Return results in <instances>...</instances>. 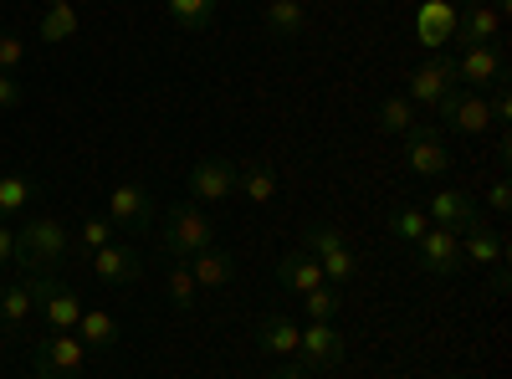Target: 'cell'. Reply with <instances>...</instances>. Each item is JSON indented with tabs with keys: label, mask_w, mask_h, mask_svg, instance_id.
<instances>
[{
	"label": "cell",
	"mask_w": 512,
	"mask_h": 379,
	"mask_svg": "<svg viewBox=\"0 0 512 379\" xmlns=\"http://www.w3.org/2000/svg\"><path fill=\"white\" fill-rule=\"evenodd\" d=\"M72 257V236L62 221L52 216H31L16 226V257H11V272L21 277H47V272H62V262Z\"/></svg>",
	"instance_id": "cell-1"
},
{
	"label": "cell",
	"mask_w": 512,
	"mask_h": 379,
	"mask_svg": "<svg viewBox=\"0 0 512 379\" xmlns=\"http://www.w3.org/2000/svg\"><path fill=\"white\" fill-rule=\"evenodd\" d=\"M159 241H164L169 257L190 262L195 251L216 246V226H210V216H205L195 200H180V205H169L164 216H159Z\"/></svg>",
	"instance_id": "cell-2"
},
{
	"label": "cell",
	"mask_w": 512,
	"mask_h": 379,
	"mask_svg": "<svg viewBox=\"0 0 512 379\" xmlns=\"http://www.w3.org/2000/svg\"><path fill=\"white\" fill-rule=\"evenodd\" d=\"M88 349H82L77 333H41L31 344V374L36 379H82Z\"/></svg>",
	"instance_id": "cell-3"
},
{
	"label": "cell",
	"mask_w": 512,
	"mask_h": 379,
	"mask_svg": "<svg viewBox=\"0 0 512 379\" xmlns=\"http://www.w3.org/2000/svg\"><path fill=\"white\" fill-rule=\"evenodd\" d=\"M405 164L420 180H441L451 170V149H446L441 123H415V129L405 134Z\"/></svg>",
	"instance_id": "cell-4"
},
{
	"label": "cell",
	"mask_w": 512,
	"mask_h": 379,
	"mask_svg": "<svg viewBox=\"0 0 512 379\" xmlns=\"http://www.w3.org/2000/svg\"><path fill=\"white\" fill-rule=\"evenodd\" d=\"M36 313L47 323V333H72L77 318H82V303L57 272H47V277H36Z\"/></svg>",
	"instance_id": "cell-5"
},
{
	"label": "cell",
	"mask_w": 512,
	"mask_h": 379,
	"mask_svg": "<svg viewBox=\"0 0 512 379\" xmlns=\"http://www.w3.org/2000/svg\"><path fill=\"white\" fill-rule=\"evenodd\" d=\"M451 67H456V82L472 88V93L507 82V52L497 47V41H487V47H466L461 57H451Z\"/></svg>",
	"instance_id": "cell-6"
},
{
	"label": "cell",
	"mask_w": 512,
	"mask_h": 379,
	"mask_svg": "<svg viewBox=\"0 0 512 379\" xmlns=\"http://www.w3.org/2000/svg\"><path fill=\"white\" fill-rule=\"evenodd\" d=\"M431 113H436L441 123H451V129H461V134H487V129H492V108H487V98L472 93V88H451Z\"/></svg>",
	"instance_id": "cell-7"
},
{
	"label": "cell",
	"mask_w": 512,
	"mask_h": 379,
	"mask_svg": "<svg viewBox=\"0 0 512 379\" xmlns=\"http://www.w3.org/2000/svg\"><path fill=\"white\" fill-rule=\"evenodd\" d=\"M415 267L431 272V277H456L466 262H461V236L446 231V226H431L420 241H415Z\"/></svg>",
	"instance_id": "cell-8"
},
{
	"label": "cell",
	"mask_w": 512,
	"mask_h": 379,
	"mask_svg": "<svg viewBox=\"0 0 512 379\" xmlns=\"http://www.w3.org/2000/svg\"><path fill=\"white\" fill-rule=\"evenodd\" d=\"M344 354H349V344H344V333H338L333 323H308L303 339H297V364H303L308 374L344 364Z\"/></svg>",
	"instance_id": "cell-9"
},
{
	"label": "cell",
	"mask_w": 512,
	"mask_h": 379,
	"mask_svg": "<svg viewBox=\"0 0 512 379\" xmlns=\"http://www.w3.org/2000/svg\"><path fill=\"white\" fill-rule=\"evenodd\" d=\"M420 210H425V221H431V226H446V231H456V236H461L466 226L482 221V210H477V195H472V190H436Z\"/></svg>",
	"instance_id": "cell-10"
},
{
	"label": "cell",
	"mask_w": 512,
	"mask_h": 379,
	"mask_svg": "<svg viewBox=\"0 0 512 379\" xmlns=\"http://www.w3.org/2000/svg\"><path fill=\"white\" fill-rule=\"evenodd\" d=\"M451 88H461V82H456V67H451V57L441 52V57H431V62H420L415 72H410V103L415 108H436Z\"/></svg>",
	"instance_id": "cell-11"
},
{
	"label": "cell",
	"mask_w": 512,
	"mask_h": 379,
	"mask_svg": "<svg viewBox=\"0 0 512 379\" xmlns=\"http://www.w3.org/2000/svg\"><path fill=\"white\" fill-rule=\"evenodd\" d=\"M236 175H241L236 159L205 154V159H195V170H190V195L195 200H226V195H236Z\"/></svg>",
	"instance_id": "cell-12"
},
{
	"label": "cell",
	"mask_w": 512,
	"mask_h": 379,
	"mask_svg": "<svg viewBox=\"0 0 512 379\" xmlns=\"http://www.w3.org/2000/svg\"><path fill=\"white\" fill-rule=\"evenodd\" d=\"M108 221L123 231H154V195L144 185H118L108 195Z\"/></svg>",
	"instance_id": "cell-13"
},
{
	"label": "cell",
	"mask_w": 512,
	"mask_h": 379,
	"mask_svg": "<svg viewBox=\"0 0 512 379\" xmlns=\"http://www.w3.org/2000/svg\"><path fill=\"white\" fill-rule=\"evenodd\" d=\"M88 267H93V277L98 282H108V287H128V282H139V272H144V257L134 246H103V251H93L88 257Z\"/></svg>",
	"instance_id": "cell-14"
},
{
	"label": "cell",
	"mask_w": 512,
	"mask_h": 379,
	"mask_svg": "<svg viewBox=\"0 0 512 379\" xmlns=\"http://www.w3.org/2000/svg\"><path fill=\"white\" fill-rule=\"evenodd\" d=\"M31 313H36V277L0 282V333H6V339H16Z\"/></svg>",
	"instance_id": "cell-15"
},
{
	"label": "cell",
	"mask_w": 512,
	"mask_h": 379,
	"mask_svg": "<svg viewBox=\"0 0 512 379\" xmlns=\"http://www.w3.org/2000/svg\"><path fill=\"white\" fill-rule=\"evenodd\" d=\"M461 262H472V267H482V272L507 267V241H502V231H487L482 221L466 226V231H461Z\"/></svg>",
	"instance_id": "cell-16"
},
{
	"label": "cell",
	"mask_w": 512,
	"mask_h": 379,
	"mask_svg": "<svg viewBox=\"0 0 512 379\" xmlns=\"http://www.w3.org/2000/svg\"><path fill=\"white\" fill-rule=\"evenodd\" d=\"M497 31H502V11L492 6V0H482V6H466L456 16V36L451 41H461V52H466V47H487V41H497Z\"/></svg>",
	"instance_id": "cell-17"
},
{
	"label": "cell",
	"mask_w": 512,
	"mask_h": 379,
	"mask_svg": "<svg viewBox=\"0 0 512 379\" xmlns=\"http://www.w3.org/2000/svg\"><path fill=\"white\" fill-rule=\"evenodd\" d=\"M262 31L272 41H297L308 31V0H267L262 6Z\"/></svg>",
	"instance_id": "cell-18"
},
{
	"label": "cell",
	"mask_w": 512,
	"mask_h": 379,
	"mask_svg": "<svg viewBox=\"0 0 512 379\" xmlns=\"http://www.w3.org/2000/svg\"><path fill=\"white\" fill-rule=\"evenodd\" d=\"M456 16L461 11L451 6V0H425V6L415 11V36L436 52V47H446V41L456 36Z\"/></svg>",
	"instance_id": "cell-19"
},
{
	"label": "cell",
	"mask_w": 512,
	"mask_h": 379,
	"mask_svg": "<svg viewBox=\"0 0 512 379\" xmlns=\"http://www.w3.org/2000/svg\"><path fill=\"white\" fill-rule=\"evenodd\" d=\"M318 282H323V267H318V257H308L303 246H292L287 257L277 262V287L297 292V298H303V292H313Z\"/></svg>",
	"instance_id": "cell-20"
},
{
	"label": "cell",
	"mask_w": 512,
	"mask_h": 379,
	"mask_svg": "<svg viewBox=\"0 0 512 379\" xmlns=\"http://www.w3.org/2000/svg\"><path fill=\"white\" fill-rule=\"evenodd\" d=\"M297 339H303V328H297L287 313H267L262 323H256V344H262V354L297 359Z\"/></svg>",
	"instance_id": "cell-21"
},
{
	"label": "cell",
	"mask_w": 512,
	"mask_h": 379,
	"mask_svg": "<svg viewBox=\"0 0 512 379\" xmlns=\"http://www.w3.org/2000/svg\"><path fill=\"white\" fill-rule=\"evenodd\" d=\"M190 277H195V287H226L236 277V257L226 246H205L190 257Z\"/></svg>",
	"instance_id": "cell-22"
},
{
	"label": "cell",
	"mask_w": 512,
	"mask_h": 379,
	"mask_svg": "<svg viewBox=\"0 0 512 379\" xmlns=\"http://www.w3.org/2000/svg\"><path fill=\"white\" fill-rule=\"evenodd\" d=\"M236 190H241L251 205H267V200H277V170H272V159H251V164H241Z\"/></svg>",
	"instance_id": "cell-23"
},
{
	"label": "cell",
	"mask_w": 512,
	"mask_h": 379,
	"mask_svg": "<svg viewBox=\"0 0 512 379\" xmlns=\"http://www.w3.org/2000/svg\"><path fill=\"white\" fill-rule=\"evenodd\" d=\"M77 339H82V349H113L118 344V318L113 313H88V308H82V318H77Z\"/></svg>",
	"instance_id": "cell-24"
},
{
	"label": "cell",
	"mask_w": 512,
	"mask_h": 379,
	"mask_svg": "<svg viewBox=\"0 0 512 379\" xmlns=\"http://www.w3.org/2000/svg\"><path fill=\"white\" fill-rule=\"evenodd\" d=\"M36 180L31 175H0V221H16L21 210L36 200Z\"/></svg>",
	"instance_id": "cell-25"
},
{
	"label": "cell",
	"mask_w": 512,
	"mask_h": 379,
	"mask_svg": "<svg viewBox=\"0 0 512 379\" xmlns=\"http://www.w3.org/2000/svg\"><path fill=\"white\" fill-rule=\"evenodd\" d=\"M374 123H379V134L405 139V134L415 129V103H410V98H384V103L374 108Z\"/></svg>",
	"instance_id": "cell-26"
},
{
	"label": "cell",
	"mask_w": 512,
	"mask_h": 379,
	"mask_svg": "<svg viewBox=\"0 0 512 379\" xmlns=\"http://www.w3.org/2000/svg\"><path fill=\"white\" fill-rule=\"evenodd\" d=\"M108 241H113V221L108 216H88V221H82V231H77V241H72V262L88 267V257H93V251H103Z\"/></svg>",
	"instance_id": "cell-27"
},
{
	"label": "cell",
	"mask_w": 512,
	"mask_h": 379,
	"mask_svg": "<svg viewBox=\"0 0 512 379\" xmlns=\"http://www.w3.org/2000/svg\"><path fill=\"white\" fill-rule=\"evenodd\" d=\"M216 6L221 0H169V21H175L180 31H205L210 21H216Z\"/></svg>",
	"instance_id": "cell-28"
},
{
	"label": "cell",
	"mask_w": 512,
	"mask_h": 379,
	"mask_svg": "<svg viewBox=\"0 0 512 379\" xmlns=\"http://www.w3.org/2000/svg\"><path fill=\"white\" fill-rule=\"evenodd\" d=\"M36 36L47 41V47H57V41H72L77 36V11L72 6H47L36 21Z\"/></svg>",
	"instance_id": "cell-29"
},
{
	"label": "cell",
	"mask_w": 512,
	"mask_h": 379,
	"mask_svg": "<svg viewBox=\"0 0 512 379\" xmlns=\"http://www.w3.org/2000/svg\"><path fill=\"white\" fill-rule=\"evenodd\" d=\"M164 292H169V303H175L180 313L195 308V292H200V287H195V277H190V262H180V257L169 262V272H164Z\"/></svg>",
	"instance_id": "cell-30"
},
{
	"label": "cell",
	"mask_w": 512,
	"mask_h": 379,
	"mask_svg": "<svg viewBox=\"0 0 512 379\" xmlns=\"http://www.w3.org/2000/svg\"><path fill=\"white\" fill-rule=\"evenodd\" d=\"M297 246H303L308 257H328V251H338V246H349V236L338 231L333 221H313V226L303 231V241H297Z\"/></svg>",
	"instance_id": "cell-31"
},
{
	"label": "cell",
	"mask_w": 512,
	"mask_h": 379,
	"mask_svg": "<svg viewBox=\"0 0 512 379\" xmlns=\"http://www.w3.org/2000/svg\"><path fill=\"white\" fill-rule=\"evenodd\" d=\"M318 267H323V282H333V287H344V282H354V277H359V257H354V246L328 251V257H318Z\"/></svg>",
	"instance_id": "cell-32"
},
{
	"label": "cell",
	"mask_w": 512,
	"mask_h": 379,
	"mask_svg": "<svg viewBox=\"0 0 512 379\" xmlns=\"http://www.w3.org/2000/svg\"><path fill=\"white\" fill-rule=\"evenodd\" d=\"M390 231H395L400 241L415 246L425 231H431V221H425V210H420V205H395V210H390Z\"/></svg>",
	"instance_id": "cell-33"
},
{
	"label": "cell",
	"mask_w": 512,
	"mask_h": 379,
	"mask_svg": "<svg viewBox=\"0 0 512 379\" xmlns=\"http://www.w3.org/2000/svg\"><path fill=\"white\" fill-rule=\"evenodd\" d=\"M303 313H313V323H333V313H338V287H333V282H318L313 292H303Z\"/></svg>",
	"instance_id": "cell-34"
},
{
	"label": "cell",
	"mask_w": 512,
	"mask_h": 379,
	"mask_svg": "<svg viewBox=\"0 0 512 379\" xmlns=\"http://www.w3.org/2000/svg\"><path fill=\"white\" fill-rule=\"evenodd\" d=\"M21 67H26V41H21L16 31H6V26H0V72L21 77Z\"/></svg>",
	"instance_id": "cell-35"
},
{
	"label": "cell",
	"mask_w": 512,
	"mask_h": 379,
	"mask_svg": "<svg viewBox=\"0 0 512 379\" xmlns=\"http://www.w3.org/2000/svg\"><path fill=\"white\" fill-rule=\"evenodd\" d=\"M487 108H492V123L507 129V123H512V88H507V82H497V93L487 98Z\"/></svg>",
	"instance_id": "cell-36"
},
{
	"label": "cell",
	"mask_w": 512,
	"mask_h": 379,
	"mask_svg": "<svg viewBox=\"0 0 512 379\" xmlns=\"http://www.w3.org/2000/svg\"><path fill=\"white\" fill-rule=\"evenodd\" d=\"M21 103H26V88H21V77L0 72V108H21Z\"/></svg>",
	"instance_id": "cell-37"
},
{
	"label": "cell",
	"mask_w": 512,
	"mask_h": 379,
	"mask_svg": "<svg viewBox=\"0 0 512 379\" xmlns=\"http://www.w3.org/2000/svg\"><path fill=\"white\" fill-rule=\"evenodd\" d=\"M11 257H16V226L0 221V272H11Z\"/></svg>",
	"instance_id": "cell-38"
},
{
	"label": "cell",
	"mask_w": 512,
	"mask_h": 379,
	"mask_svg": "<svg viewBox=\"0 0 512 379\" xmlns=\"http://www.w3.org/2000/svg\"><path fill=\"white\" fill-rule=\"evenodd\" d=\"M487 205L497 210V216H507V210H512V185H507V175H502V180L487 190Z\"/></svg>",
	"instance_id": "cell-39"
},
{
	"label": "cell",
	"mask_w": 512,
	"mask_h": 379,
	"mask_svg": "<svg viewBox=\"0 0 512 379\" xmlns=\"http://www.w3.org/2000/svg\"><path fill=\"white\" fill-rule=\"evenodd\" d=\"M272 379H313V374H308L303 364H277V369H272Z\"/></svg>",
	"instance_id": "cell-40"
},
{
	"label": "cell",
	"mask_w": 512,
	"mask_h": 379,
	"mask_svg": "<svg viewBox=\"0 0 512 379\" xmlns=\"http://www.w3.org/2000/svg\"><path fill=\"white\" fill-rule=\"evenodd\" d=\"M47 6H72V0H47Z\"/></svg>",
	"instance_id": "cell-41"
},
{
	"label": "cell",
	"mask_w": 512,
	"mask_h": 379,
	"mask_svg": "<svg viewBox=\"0 0 512 379\" xmlns=\"http://www.w3.org/2000/svg\"><path fill=\"white\" fill-rule=\"evenodd\" d=\"M21 379H36V374H21Z\"/></svg>",
	"instance_id": "cell-42"
},
{
	"label": "cell",
	"mask_w": 512,
	"mask_h": 379,
	"mask_svg": "<svg viewBox=\"0 0 512 379\" xmlns=\"http://www.w3.org/2000/svg\"><path fill=\"white\" fill-rule=\"evenodd\" d=\"M472 6H482V0H472Z\"/></svg>",
	"instance_id": "cell-43"
}]
</instances>
